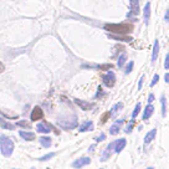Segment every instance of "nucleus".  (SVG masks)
<instances>
[{
	"label": "nucleus",
	"instance_id": "1",
	"mask_svg": "<svg viewBox=\"0 0 169 169\" xmlns=\"http://www.w3.org/2000/svg\"><path fill=\"white\" fill-rule=\"evenodd\" d=\"M105 30L111 31L117 35H126L133 31V25L131 24H106Z\"/></svg>",
	"mask_w": 169,
	"mask_h": 169
},
{
	"label": "nucleus",
	"instance_id": "2",
	"mask_svg": "<svg viewBox=\"0 0 169 169\" xmlns=\"http://www.w3.org/2000/svg\"><path fill=\"white\" fill-rule=\"evenodd\" d=\"M0 149L4 157H10L14 152V142L6 136H2L0 137Z\"/></svg>",
	"mask_w": 169,
	"mask_h": 169
},
{
	"label": "nucleus",
	"instance_id": "3",
	"mask_svg": "<svg viewBox=\"0 0 169 169\" xmlns=\"http://www.w3.org/2000/svg\"><path fill=\"white\" fill-rule=\"evenodd\" d=\"M58 124L62 127V128H66V129H72L75 127H77V117L76 116H72L71 117V121H58Z\"/></svg>",
	"mask_w": 169,
	"mask_h": 169
},
{
	"label": "nucleus",
	"instance_id": "4",
	"mask_svg": "<svg viewBox=\"0 0 169 169\" xmlns=\"http://www.w3.org/2000/svg\"><path fill=\"white\" fill-rule=\"evenodd\" d=\"M102 80H103V82H105V85H106L107 87H113V86H115V82H116V76H115V74H113L112 71H110L108 74H106V75L102 77Z\"/></svg>",
	"mask_w": 169,
	"mask_h": 169
},
{
	"label": "nucleus",
	"instance_id": "5",
	"mask_svg": "<svg viewBox=\"0 0 169 169\" xmlns=\"http://www.w3.org/2000/svg\"><path fill=\"white\" fill-rule=\"evenodd\" d=\"M90 163H91V159H90L88 157H82V158L76 159V160L72 163V167H74V168L80 169V168H82L83 165H88Z\"/></svg>",
	"mask_w": 169,
	"mask_h": 169
},
{
	"label": "nucleus",
	"instance_id": "6",
	"mask_svg": "<svg viewBox=\"0 0 169 169\" xmlns=\"http://www.w3.org/2000/svg\"><path fill=\"white\" fill-rule=\"evenodd\" d=\"M44 117V112L41 110V107L39 106H35L32 108V112H31V121H39Z\"/></svg>",
	"mask_w": 169,
	"mask_h": 169
},
{
	"label": "nucleus",
	"instance_id": "7",
	"mask_svg": "<svg viewBox=\"0 0 169 169\" xmlns=\"http://www.w3.org/2000/svg\"><path fill=\"white\" fill-rule=\"evenodd\" d=\"M139 14V2L138 0H131V11L128 13V18L133 15H138Z\"/></svg>",
	"mask_w": 169,
	"mask_h": 169
},
{
	"label": "nucleus",
	"instance_id": "8",
	"mask_svg": "<svg viewBox=\"0 0 169 169\" xmlns=\"http://www.w3.org/2000/svg\"><path fill=\"white\" fill-rule=\"evenodd\" d=\"M115 152V142L113 143H110L108 144V147L105 149V152H103V155L101 157V162H105V160H107L111 155H112V153Z\"/></svg>",
	"mask_w": 169,
	"mask_h": 169
},
{
	"label": "nucleus",
	"instance_id": "9",
	"mask_svg": "<svg viewBox=\"0 0 169 169\" xmlns=\"http://www.w3.org/2000/svg\"><path fill=\"white\" fill-rule=\"evenodd\" d=\"M124 123V119H118V121H116L115 123H113V126L110 128V133L111 134H117L118 132H119V129H121V126Z\"/></svg>",
	"mask_w": 169,
	"mask_h": 169
},
{
	"label": "nucleus",
	"instance_id": "10",
	"mask_svg": "<svg viewBox=\"0 0 169 169\" xmlns=\"http://www.w3.org/2000/svg\"><path fill=\"white\" fill-rule=\"evenodd\" d=\"M126 143H127V141H126L124 138L117 139V141L115 142V152H116V153H121L122 149L126 147Z\"/></svg>",
	"mask_w": 169,
	"mask_h": 169
},
{
	"label": "nucleus",
	"instance_id": "11",
	"mask_svg": "<svg viewBox=\"0 0 169 169\" xmlns=\"http://www.w3.org/2000/svg\"><path fill=\"white\" fill-rule=\"evenodd\" d=\"M75 103H77L82 110H91L92 107H93V105H91V103H88V102H86V101H81V99H78V98H75Z\"/></svg>",
	"mask_w": 169,
	"mask_h": 169
},
{
	"label": "nucleus",
	"instance_id": "12",
	"mask_svg": "<svg viewBox=\"0 0 169 169\" xmlns=\"http://www.w3.org/2000/svg\"><path fill=\"white\" fill-rule=\"evenodd\" d=\"M20 137L25 141H34L35 139V134L31 133V132H25V131H20Z\"/></svg>",
	"mask_w": 169,
	"mask_h": 169
},
{
	"label": "nucleus",
	"instance_id": "13",
	"mask_svg": "<svg viewBox=\"0 0 169 169\" xmlns=\"http://www.w3.org/2000/svg\"><path fill=\"white\" fill-rule=\"evenodd\" d=\"M155 134H157V129H155V128H154V129H152L151 132H148V133L146 134V137H144V144H149V143L154 139Z\"/></svg>",
	"mask_w": 169,
	"mask_h": 169
},
{
	"label": "nucleus",
	"instance_id": "14",
	"mask_svg": "<svg viewBox=\"0 0 169 169\" xmlns=\"http://www.w3.org/2000/svg\"><path fill=\"white\" fill-rule=\"evenodd\" d=\"M92 129H93V123L91 121H87V122L82 123L78 128L80 132H87V131H92Z\"/></svg>",
	"mask_w": 169,
	"mask_h": 169
},
{
	"label": "nucleus",
	"instance_id": "15",
	"mask_svg": "<svg viewBox=\"0 0 169 169\" xmlns=\"http://www.w3.org/2000/svg\"><path fill=\"white\" fill-rule=\"evenodd\" d=\"M36 131L39 132V133H50V127H49V124L47 123H39L38 126H36Z\"/></svg>",
	"mask_w": 169,
	"mask_h": 169
},
{
	"label": "nucleus",
	"instance_id": "16",
	"mask_svg": "<svg viewBox=\"0 0 169 169\" xmlns=\"http://www.w3.org/2000/svg\"><path fill=\"white\" fill-rule=\"evenodd\" d=\"M154 112V107H153V105H148L146 108H144V113H143V119L146 121V119H148L151 116H152V113Z\"/></svg>",
	"mask_w": 169,
	"mask_h": 169
},
{
	"label": "nucleus",
	"instance_id": "17",
	"mask_svg": "<svg viewBox=\"0 0 169 169\" xmlns=\"http://www.w3.org/2000/svg\"><path fill=\"white\" fill-rule=\"evenodd\" d=\"M108 38L115 39V40H121V41H132L131 36H126V35H117V34H113V35H108Z\"/></svg>",
	"mask_w": 169,
	"mask_h": 169
},
{
	"label": "nucleus",
	"instance_id": "18",
	"mask_svg": "<svg viewBox=\"0 0 169 169\" xmlns=\"http://www.w3.org/2000/svg\"><path fill=\"white\" fill-rule=\"evenodd\" d=\"M149 18H151V3H147L144 6V22H146V25H148Z\"/></svg>",
	"mask_w": 169,
	"mask_h": 169
},
{
	"label": "nucleus",
	"instance_id": "19",
	"mask_svg": "<svg viewBox=\"0 0 169 169\" xmlns=\"http://www.w3.org/2000/svg\"><path fill=\"white\" fill-rule=\"evenodd\" d=\"M158 54H159V41L155 40V41H154V46H153V52H152V61H153V62L157 60Z\"/></svg>",
	"mask_w": 169,
	"mask_h": 169
},
{
	"label": "nucleus",
	"instance_id": "20",
	"mask_svg": "<svg viewBox=\"0 0 169 169\" xmlns=\"http://www.w3.org/2000/svg\"><path fill=\"white\" fill-rule=\"evenodd\" d=\"M40 143H41V146H42V147L49 148V147H51L52 141H51V138H50V137H41V138H40Z\"/></svg>",
	"mask_w": 169,
	"mask_h": 169
},
{
	"label": "nucleus",
	"instance_id": "21",
	"mask_svg": "<svg viewBox=\"0 0 169 169\" xmlns=\"http://www.w3.org/2000/svg\"><path fill=\"white\" fill-rule=\"evenodd\" d=\"M122 107H123V105L119 102V103H117V105H115L113 106V108L111 110V112H110V116H116L117 113H118V111H121L122 110Z\"/></svg>",
	"mask_w": 169,
	"mask_h": 169
},
{
	"label": "nucleus",
	"instance_id": "22",
	"mask_svg": "<svg viewBox=\"0 0 169 169\" xmlns=\"http://www.w3.org/2000/svg\"><path fill=\"white\" fill-rule=\"evenodd\" d=\"M160 101H162V116L165 117V115H167V98H165V96H163L160 98Z\"/></svg>",
	"mask_w": 169,
	"mask_h": 169
},
{
	"label": "nucleus",
	"instance_id": "23",
	"mask_svg": "<svg viewBox=\"0 0 169 169\" xmlns=\"http://www.w3.org/2000/svg\"><path fill=\"white\" fill-rule=\"evenodd\" d=\"M0 126H2V128H5V129H14V126L10 124L9 122L4 121L3 118H0Z\"/></svg>",
	"mask_w": 169,
	"mask_h": 169
},
{
	"label": "nucleus",
	"instance_id": "24",
	"mask_svg": "<svg viewBox=\"0 0 169 169\" xmlns=\"http://www.w3.org/2000/svg\"><path fill=\"white\" fill-rule=\"evenodd\" d=\"M126 60H127V56H126V54H123V55H121V56L118 57V62H117V65H118V67H123V65H124V62H126Z\"/></svg>",
	"mask_w": 169,
	"mask_h": 169
},
{
	"label": "nucleus",
	"instance_id": "25",
	"mask_svg": "<svg viewBox=\"0 0 169 169\" xmlns=\"http://www.w3.org/2000/svg\"><path fill=\"white\" fill-rule=\"evenodd\" d=\"M139 111H141V103H137L136 108H134V111H133V113H132V118H133V119H134V118H136V117L138 116Z\"/></svg>",
	"mask_w": 169,
	"mask_h": 169
},
{
	"label": "nucleus",
	"instance_id": "26",
	"mask_svg": "<svg viewBox=\"0 0 169 169\" xmlns=\"http://www.w3.org/2000/svg\"><path fill=\"white\" fill-rule=\"evenodd\" d=\"M52 157H55V153H49V154H46V155H44V157L39 158V160H40V162H45V160H49V159H51Z\"/></svg>",
	"mask_w": 169,
	"mask_h": 169
},
{
	"label": "nucleus",
	"instance_id": "27",
	"mask_svg": "<svg viewBox=\"0 0 169 169\" xmlns=\"http://www.w3.org/2000/svg\"><path fill=\"white\" fill-rule=\"evenodd\" d=\"M133 65H134V62L133 61H131V62H128V65H127V67H126V74L128 75V74H131V71L133 70Z\"/></svg>",
	"mask_w": 169,
	"mask_h": 169
},
{
	"label": "nucleus",
	"instance_id": "28",
	"mask_svg": "<svg viewBox=\"0 0 169 169\" xmlns=\"http://www.w3.org/2000/svg\"><path fill=\"white\" fill-rule=\"evenodd\" d=\"M16 126L25 127V128H30V124H29V122H26V121H19V122L16 123Z\"/></svg>",
	"mask_w": 169,
	"mask_h": 169
},
{
	"label": "nucleus",
	"instance_id": "29",
	"mask_svg": "<svg viewBox=\"0 0 169 169\" xmlns=\"http://www.w3.org/2000/svg\"><path fill=\"white\" fill-rule=\"evenodd\" d=\"M133 126H134V119L132 118V121L128 123V126H127V128H126V132H127V133H131V132H132V128H133Z\"/></svg>",
	"mask_w": 169,
	"mask_h": 169
},
{
	"label": "nucleus",
	"instance_id": "30",
	"mask_svg": "<svg viewBox=\"0 0 169 169\" xmlns=\"http://www.w3.org/2000/svg\"><path fill=\"white\" fill-rule=\"evenodd\" d=\"M110 118V112H107V113H105L103 116H102V118H101V123H105V122H107V119Z\"/></svg>",
	"mask_w": 169,
	"mask_h": 169
},
{
	"label": "nucleus",
	"instance_id": "31",
	"mask_svg": "<svg viewBox=\"0 0 169 169\" xmlns=\"http://www.w3.org/2000/svg\"><path fill=\"white\" fill-rule=\"evenodd\" d=\"M158 80H159V76H158V75H154L153 80H152V82H151V87H154V85H157Z\"/></svg>",
	"mask_w": 169,
	"mask_h": 169
},
{
	"label": "nucleus",
	"instance_id": "32",
	"mask_svg": "<svg viewBox=\"0 0 169 169\" xmlns=\"http://www.w3.org/2000/svg\"><path fill=\"white\" fill-rule=\"evenodd\" d=\"M164 69H169V55L165 56V62H164Z\"/></svg>",
	"mask_w": 169,
	"mask_h": 169
},
{
	"label": "nucleus",
	"instance_id": "33",
	"mask_svg": "<svg viewBox=\"0 0 169 169\" xmlns=\"http://www.w3.org/2000/svg\"><path fill=\"white\" fill-rule=\"evenodd\" d=\"M112 65H101L98 66V69H102V70H107V69H111Z\"/></svg>",
	"mask_w": 169,
	"mask_h": 169
},
{
	"label": "nucleus",
	"instance_id": "34",
	"mask_svg": "<svg viewBox=\"0 0 169 169\" xmlns=\"http://www.w3.org/2000/svg\"><path fill=\"white\" fill-rule=\"evenodd\" d=\"M103 139H106V136H105V134L102 133V134H101V136H99V137L96 139V142H101V141H103Z\"/></svg>",
	"mask_w": 169,
	"mask_h": 169
},
{
	"label": "nucleus",
	"instance_id": "35",
	"mask_svg": "<svg viewBox=\"0 0 169 169\" xmlns=\"http://www.w3.org/2000/svg\"><path fill=\"white\" fill-rule=\"evenodd\" d=\"M5 71V65L3 62H0V74H3Z\"/></svg>",
	"mask_w": 169,
	"mask_h": 169
},
{
	"label": "nucleus",
	"instance_id": "36",
	"mask_svg": "<svg viewBox=\"0 0 169 169\" xmlns=\"http://www.w3.org/2000/svg\"><path fill=\"white\" fill-rule=\"evenodd\" d=\"M103 93H102V88H101V87H98V92H97V95H96V97L97 98H99L101 96H102Z\"/></svg>",
	"mask_w": 169,
	"mask_h": 169
},
{
	"label": "nucleus",
	"instance_id": "37",
	"mask_svg": "<svg viewBox=\"0 0 169 169\" xmlns=\"http://www.w3.org/2000/svg\"><path fill=\"white\" fill-rule=\"evenodd\" d=\"M143 78H144V76H143V77H141V80H139V83H138V90H142V86H143Z\"/></svg>",
	"mask_w": 169,
	"mask_h": 169
},
{
	"label": "nucleus",
	"instance_id": "38",
	"mask_svg": "<svg viewBox=\"0 0 169 169\" xmlns=\"http://www.w3.org/2000/svg\"><path fill=\"white\" fill-rule=\"evenodd\" d=\"M153 99H154V96L151 93V95H149V97H148V102H149V103H152V102H153Z\"/></svg>",
	"mask_w": 169,
	"mask_h": 169
},
{
	"label": "nucleus",
	"instance_id": "39",
	"mask_svg": "<svg viewBox=\"0 0 169 169\" xmlns=\"http://www.w3.org/2000/svg\"><path fill=\"white\" fill-rule=\"evenodd\" d=\"M164 78H165V82L168 83V82H169V74H165V76H164Z\"/></svg>",
	"mask_w": 169,
	"mask_h": 169
},
{
	"label": "nucleus",
	"instance_id": "40",
	"mask_svg": "<svg viewBox=\"0 0 169 169\" xmlns=\"http://www.w3.org/2000/svg\"><path fill=\"white\" fill-rule=\"evenodd\" d=\"M168 16H169V11L167 10V13H165V18H164V19H165V21H168Z\"/></svg>",
	"mask_w": 169,
	"mask_h": 169
},
{
	"label": "nucleus",
	"instance_id": "41",
	"mask_svg": "<svg viewBox=\"0 0 169 169\" xmlns=\"http://www.w3.org/2000/svg\"><path fill=\"white\" fill-rule=\"evenodd\" d=\"M95 148H96V144H93V146H91V148H90V152H92V151H93Z\"/></svg>",
	"mask_w": 169,
	"mask_h": 169
},
{
	"label": "nucleus",
	"instance_id": "42",
	"mask_svg": "<svg viewBox=\"0 0 169 169\" xmlns=\"http://www.w3.org/2000/svg\"><path fill=\"white\" fill-rule=\"evenodd\" d=\"M147 169H154V168H151V167H149V168H147Z\"/></svg>",
	"mask_w": 169,
	"mask_h": 169
},
{
	"label": "nucleus",
	"instance_id": "43",
	"mask_svg": "<svg viewBox=\"0 0 169 169\" xmlns=\"http://www.w3.org/2000/svg\"><path fill=\"white\" fill-rule=\"evenodd\" d=\"M31 169H35V168H31Z\"/></svg>",
	"mask_w": 169,
	"mask_h": 169
},
{
	"label": "nucleus",
	"instance_id": "44",
	"mask_svg": "<svg viewBox=\"0 0 169 169\" xmlns=\"http://www.w3.org/2000/svg\"><path fill=\"white\" fill-rule=\"evenodd\" d=\"M101 169H102V168H101Z\"/></svg>",
	"mask_w": 169,
	"mask_h": 169
}]
</instances>
